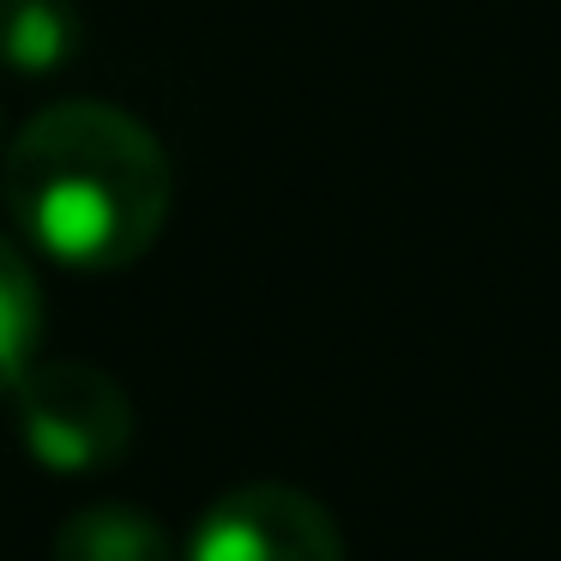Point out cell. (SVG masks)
<instances>
[{
	"mask_svg": "<svg viewBox=\"0 0 561 561\" xmlns=\"http://www.w3.org/2000/svg\"><path fill=\"white\" fill-rule=\"evenodd\" d=\"M19 236L55 266L122 272L151 254L175 199L158 134L115 103H55L19 127L0 170Z\"/></svg>",
	"mask_w": 561,
	"mask_h": 561,
	"instance_id": "obj_1",
	"label": "cell"
},
{
	"mask_svg": "<svg viewBox=\"0 0 561 561\" xmlns=\"http://www.w3.org/2000/svg\"><path fill=\"white\" fill-rule=\"evenodd\" d=\"M13 423L25 453L55 477L110 471L134 440V404L122 380L91 363H31L13 387Z\"/></svg>",
	"mask_w": 561,
	"mask_h": 561,
	"instance_id": "obj_2",
	"label": "cell"
},
{
	"mask_svg": "<svg viewBox=\"0 0 561 561\" xmlns=\"http://www.w3.org/2000/svg\"><path fill=\"white\" fill-rule=\"evenodd\" d=\"M182 561H344V537L314 495L290 483H248L211 501Z\"/></svg>",
	"mask_w": 561,
	"mask_h": 561,
	"instance_id": "obj_3",
	"label": "cell"
},
{
	"mask_svg": "<svg viewBox=\"0 0 561 561\" xmlns=\"http://www.w3.org/2000/svg\"><path fill=\"white\" fill-rule=\"evenodd\" d=\"M49 561H175V549H170V531L146 507L91 501V507L61 519Z\"/></svg>",
	"mask_w": 561,
	"mask_h": 561,
	"instance_id": "obj_4",
	"label": "cell"
},
{
	"mask_svg": "<svg viewBox=\"0 0 561 561\" xmlns=\"http://www.w3.org/2000/svg\"><path fill=\"white\" fill-rule=\"evenodd\" d=\"M85 43L73 0H0V67L7 73H61Z\"/></svg>",
	"mask_w": 561,
	"mask_h": 561,
	"instance_id": "obj_5",
	"label": "cell"
},
{
	"mask_svg": "<svg viewBox=\"0 0 561 561\" xmlns=\"http://www.w3.org/2000/svg\"><path fill=\"white\" fill-rule=\"evenodd\" d=\"M43 344V284L31 260L0 236V399L19 387Z\"/></svg>",
	"mask_w": 561,
	"mask_h": 561,
	"instance_id": "obj_6",
	"label": "cell"
}]
</instances>
